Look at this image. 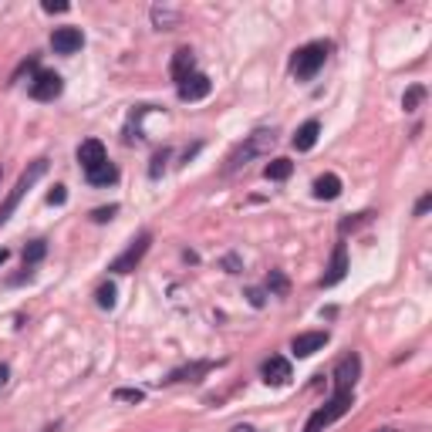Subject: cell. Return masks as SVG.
<instances>
[{"label":"cell","instance_id":"cell-1","mask_svg":"<svg viewBox=\"0 0 432 432\" xmlns=\"http://www.w3.org/2000/svg\"><path fill=\"white\" fill-rule=\"evenodd\" d=\"M328 51H331V44H328V41H314V44L297 47V51H294V58H291L294 78H301V81L314 78L324 68V61H328Z\"/></svg>","mask_w":432,"mask_h":432},{"label":"cell","instance_id":"cell-2","mask_svg":"<svg viewBox=\"0 0 432 432\" xmlns=\"http://www.w3.org/2000/svg\"><path fill=\"white\" fill-rule=\"evenodd\" d=\"M274 142H277V136H274V132H267V128H260V132L247 136V142H240V145L230 152V159H227V169H223V172H236L240 166H247L253 155L270 152V145H274Z\"/></svg>","mask_w":432,"mask_h":432},{"label":"cell","instance_id":"cell-3","mask_svg":"<svg viewBox=\"0 0 432 432\" xmlns=\"http://www.w3.org/2000/svg\"><path fill=\"white\" fill-rule=\"evenodd\" d=\"M44 172H47V159H34L31 166H28L24 172H20V179H17V186H14V193H11V196H7V203L0 206V227H4V223L11 220V213L17 210V203H20V196H24V193H28V189H31V186L37 183L41 176H44Z\"/></svg>","mask_w":432,"mask_h":432},{"label":"cell","instance_id":"cell-4","mask_svg":"<svg viewBox=\"0 0 432 432\" xmlns=\"http://www.w3.org/2000/svg\"><path fill=\"white\" fill-rule=\"evenodd\" d=\"M348 409H352V392H335V395H331V402H328V405H321V409L308 419L304 432H324L331 422H335V419L344 416Z\"/></svg>","mask_w":432,"mask_h":432},{"label":"cell","instance_id":"cell-5","mask_svg":"<svg viewBox=\"0 0 432 432\" xmlns=\"http://www.w3.org/2000/svg\"><path fill=\"white\" fill-rule=\"evenodd\" d=\"M149 244H152V236H149V233H139V236L125 247L122 257H115V260L108 263V270H112V274H128V270H136L139 260L149 253Z\"/></svg>","mask_w":432,"mask_h":432},{"label":"cell","instance_id":"cell-6","mask_svg":"<svg viewBox=\"0 0 432 432\" xmlns=\"http://www.w3.org/2000/svg\"><path fill=\"white\" fill-rule=\"evenodd\" d=\"M358 375H361V358L352 352L335 365V392H355Z\"/></svg>","mask_w":432,"mask_h":432},{"label":"cell","instance_id":"cell-7","mask_svg":"<svg viewBox=\"0 0 432 432\" xmlns=\"http://www.w3.org/2000/svg\"><path fill=\"white\" fill-rule=\"evenodd\" d=\"M64 81L61 75H54V71H37L31 81V98H37V102H54L58 95H61Z\"/></svg>","mask_w":432,"mask_h":432},{"label":"cell","instance_id":"cell-8","mask_svg":"<svg viewBox=\"0 0 432 432\" xmlns=\"http://www.w3.org/2000/svg\"><path fill=\"white\" fill-rule=\"evenodd\" d=\"M260 375L267 385H287V382H291V361L280 355H270L260 365Z\"/></svg>","mask_w":432,"mask_h":432},{"label":"cell","instance_id":"cell-9","mask_svg":"<svg viewBox=\"0 0 432 432\" xmlns=\"http://www.w3.org/2000/svg\"><path fill=\"white\" fill-rule=\"evenodd\" d=\"M324 344H328V331H304L291 341V352L297 358H311L314 352H321Z\"/></svg>","mask_w":432,"mask_h":432},{"label":"cell","instance_id":"cell-10","mask_svg":"<svg viewBox=\"0 0 432 432\" xmlns=\"http://www.w3.org/2000/svg\"><path fill=\"white\" fill-rule=\"evenodd\" d=\"M210 88H213V81L206 75H200V71H193L186 81H179V98L183 102H200V98L210 95Z\"/></svg>","mask_w":432,"mask_h":432},{"label":"cell","instance_id":"cell-11","mask_svg":"<svg viewBox=\"0 0 432 432\" xmlns=\"http://www.w3.org/2000/svg\"><path fill=\"white\" fill-rule=\"evenodd\" d=\"M344 274H348V250H344V244H338L335 253H331V263H328V274L321 277V287H335V284H341Z\"/></svg>","mask_w":432,"mask_h":432},{"label":"cell","instance_id":"cell-12","mask_svg":"<svg viewBox=\"0 0 432 432\" xmlns=\"http://www.w3.org/2000/svg\"><path fill=\"white\" fill-rule=\"evenodd\" d=\"M81 44H85V37H81L78 28H58L51 34V47L58 54H75V51H81Z\"/></svg>","mask_w":432,"mask_h":432},{"label":"cell","instance_id":"cell-13","mask_svg":"<svg viewBox=\"0 0 432 432\" xmlns=\"http://www.w3.org/2000/svg\"><path fill=\"white\" fill-rule=\"evenodd\" d=\"M78 162H81V169L88 172L95 169V166H102L105 162V145L98 139H85L81 145H78Z\"/></svg>","mask_w":432,"mask_h":432},{"label":"cell","instance_id":"cell-14","mask_svg":"<svg viewBox=\"0 0 432 432\" xmlns=\"http://www.w3.org/2000/svg\"><path fill=\"white\" fill-rule=\"evenodd\" d=\"M193 64H196V58H193V51H189V47H179V51L172 54L169 75L176 78V81H186V78L193 75Z\"/></svg>","mask_w":432,"mask_h":432},{"label":"cell","instance_id":"cell-15","mask_svg":"<svg viewBox=\"0 0 432 432\" xmlns=\"http://www.w3.org/2000/svg\"><path fill=\"white\" fill-rule=\"evenodd\" d=\"M318 136H321V125L311 119V122H304L297 132H294V149H297V152H308V149H314Z\"/></svg>","mask_w":432,"mask_h":432},{"label":"cell","instance_id":"cell-16","mask_svg":"<svg viewBox=\"0 0 432 432\" xmlns=\"http://www.w3.org/2000/svg\"><path fill=\"white\" fill-rule=\"evenodd\" d=\"M314 196H318V200H338L341 196V179L335 176V172L318 176V179H314Z\"/></svg>","mask_w":432,"mask_h":432},{"label":"cell","instance_id":"cell-17","mask_svg":"<svg viewBox=\"0 0 432 432\" xmlns=\"http://www.w3.org/2000/svg\"><path fill=\"white\" fill-rule=\"evenodd\" d=\"M210 368H213V361H196V365L176 368L169 378H166V382H200V375H206Z\"/></svg>","mask_w":432,"mask_h":432},{"label":"cell","instance_id":"cell-18","mask_svg":"<svg viewBox=\"0 0 432 432\" xmlns=\"http://www.w3.org/2000/svg\"><path fill=\"white\" fill-rule=\"evenodd\" d=\"M85 176H88V183H92V186H112V183H119V169H115V166H112L108 159L102 162V166L88 169Z\"/></svg>","mask_w":432,"mask_h":432},{"label":"cell","instance_id":"cell-19","mask_svg":"<svg viewBox=\"0 0 432 432\" xmlns=\"http://www.w3.org/2000/svg\"><path fill=\"white\" fill-rule=\"evenodd\" d=\"M291 172H294L291 159H270V162H267V169H263V176H267V179H274V183H280V179H287Z\"/></svg>","mask_w":432,"mask_h":432},{"label":"cell","instance_id":"cell-20","mask_svg":"<svg viewBox=\"0 0 432 432\" xmlns=\"http://www.w3.org/2000/svg\"><path fill=\"white\" fill-rule=\"evenodd\" d=\"M44 253H47L44 240H31V244L24 247V267H34L37 260H44Z\"/></svg>","mask_w":432,"mask_h":432},{"label":"cell","instance_id":"cell-21","mask_svg":"<svg viewBox=\"0 0 432 432\" xmlns=\"http://www.w3.org/2000/svg\"><path fill=\"white\" fill-rule=\"evenodd\" d=\"M422 98H426V88H422V85H412V88L405 92V98H402V108H405V112H416Z\"/></svg>","mask_w":432,"mask_h":432},{"label":"cell","instance_id":"cell-22","mask_svg":"<svg viewBox=\"0 0 432 432\" xmlns=\"http://www.w3.org/2000/svg\"><path fill=\"white\" fill-rule=\"evenodd\" d=\"M95 297H98V304H102L105 311H112V308H115V284H102Z\"/></svg>","mask_w":432,"mask_h":432},{"label":"cell","instance_id":"cell-23","mask_svg":"<svg viewBox=\"0 0 432 432\" xmlns=\"http://www.w3.org/2000/svg\"><path fill=\"white\" fill-rule=\"evenodd\" d=\"M267 287H270V294H287V277L280 274V270H270V277H267Z\"/></svg>","mask_w":432,"mask_h":432},{"label":"cell","instance_id":"cell-24","mask_svg":"<svg viewBox=\"0 0 432 432\" xmlns=\"http://www.w3.org/2000/svg\"><path fill=\"white\" fill-rule=\"evenodd\" d=\"M115 213H119V206H115V203H112V206H98V210L92 213V220H95V223H108Z\"/></svg>","mask_w":432,"mask_h":432},{"label":"cell","instance_id":"cell-25","mask_svg":"<svg viewBox=\"0 0 432 432\" xmlns=\"http://www.w3.org/2000/svg\"><path fill=\"white\" fill-rule=\"evenodd\" d=\"M166 159H169V149L155 152V155H152V166H149V176H159V172L166 169Z\"/></svg>","mask_w":432,"mask_h":432},{"label":"cell","instance_id":"cell-26","mask_svg":"<svg viewBox=\"0 0 432 432\" xmlns=\"http://www.w3.org/2000/svg\"><path fill=\"white\" fill-rule=\"evenodd\" d=\"M115 399L119 402H142L145 395H142L139 388H119V392H115Z\"/></svg>","mask_w":432,"mask_h":432},{"label":"cell","instance_id":"cell-27","mask_svg":"<svg viewBox=\"0 0 432 432\" xmlns=\"http://www.w3.org/2000/svg\"><path fill=\"white\" fill-rule=\"evenodd\" d=\"M64 200H68V193H64V186H54V189L47 193V203H51V206H61Z\"/></svg>","mask_w":432,"mask_h":432},{"label":"cell","instance_id":"cell-28","mask_svg":"<svg viewBox=\"0 0 432 432\" xmlns=\"http://www.w3.org/2000/svg\"><path fill=\"white\" fill-rule=\"evenodd\" d=\"M371 213H358V216H352V220H341V233H348V230H355L358 223H365Z\"/></svg>","mask_w":432,"mask_h":432},{"label":"cell","instance_id":"cell-29","mask_svg":"<svg viewBox=\"0 0 432 432\" xmlns=\"http://www.w3.org/2000/svg\"><path fill=\"white\" fill-rule=\"evenodd\" d=\"M247 297H250V304H253V308H263V304H267V294H263L260 287H250Z\"/></svg>","mask_w":432,"mask_h":432},{"label":"cell","instance_id":"cell-30","mask_svg":"<svg viewBox=\"0 0 432 432\" xmlns=\"http://www.w3.org/2000/svg\"><path fill=\"white\" fill-rule=\"evenodd\" d=\"M44 11H47V14H64V11H68V4H54V0H44Z\"/></svg>","mask_w":432,"mask_h":432},{"label":"cell","instance_id":"cell-31","mask_svg":"<svg viewBox=\"0 0 432 432\" xmlns=\"http://www.w3.org/2000/svg\"><path fill=\"white\" fill-rule=\"evenodd\" d=\"M429 206H432V196H422V200L416 203V216H422V213H429Z\"/></svg>","mask_w":432,"mask_h":432},{"label":"cell","instance_id":"cell-32","mask_svg":"<svg viewBox=\"0 0 432 432\" xmlns=\"http://www.w3.org/2000/svg\"><path fill=\"white\" fill-rule=\"evenodd\" d=\"M7 378H11V368H7V365H0V388L7 385Z\"/></svg>","mask_w":432,"mask_h":432},{"label":"cell","instance_id":"cell-33","mask_svg":"<svg viewBox=\"0 0 432 432\" xmlns=\"http://www.w3.org/2000/svg\"><path fill=\"white\" fill-rule=\"evenodd\" d=\"M233 432H257L253 426H233Z\"/></svg>","mask_w":432,"mask_h":432},{"label":"cell","instance_id":"cell-34","mask_svg":"<svg viewBox=\"0 0 432 432\" xmlns=\"http://www.w3.org/2000/svg\"><path fill=\"white\" fill-rule=\"evenodd\" d=\"M4 263H7V250L0 247V267H4Z\"/></svg>","mask_w":432,"mask_h":432},{"label":"cell","instance_id":"cell-35","mask_svg":"<svg viewBox=\"0 0 432 432\" xmlns=\"http://www.w3.org/2000/svg\"><path fill=\"white\" fill-rule=\"evenodd\" d=\"M0 176H4V172H0Z\"/></svg>","mask_w":432,"mask_h":432}]
</instances>
